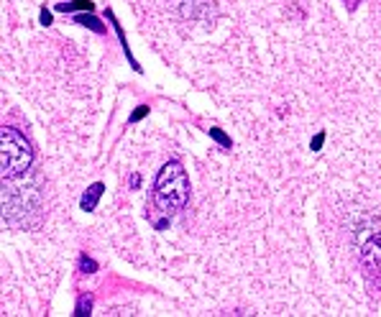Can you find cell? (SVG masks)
Wrapping results in <instances>:
<instances>
[{
  "mask_svg": "<svg viewBox=\"0 0 381 317\" xmlns=\"http://www.w3.org/2000/svg\"><path fill=\"white\" fill-rule=\"evenodd\" d=\"M0 146H3V179L26 177L34 164V149L26 141V136L13 126H3Z\"/></svg>",
  "mask_w": 381,
  "mask_h": 317,
  "instance_id": "3957f363",
  "label": "cell"
},
{
  "mask_svg": "<svg viewBox=\"0 0 381 317\" xmlns=\"http://www.w3.org/2000/svg\"><path fill=\"white\" fill-rule=\"evenodd\" d=\"M102 192H105V187H102L100 182L92 184V187H90L87 192L82 195V200H80L82 210H85V213H92V210L97 208V200H100V197H102Z\"/></svg>",
  "mask_w": 381,
  "mask_h": 317,
  "instance_id": "277c9868",
  "label": "cell"
},
{
  "mask_svg": "<svg viewBox=\"0 0 381 317\" xmlns=\"http://www.w3.org/2000/svg\"><path fill=\"white\" fill-rule=\"evenodd\" d=\"M90 310H92V297H90V294H82V297L77 299V310H75V315L85 317V315H90Z\"/></svg>",
  "mask_w": 381,
  "mask_h": 317,
  "instance_id": "8992f818",
  "label": "cell"
},
{
  "mask_svg": "<svg viewBox=\"0 0 381 317\" xmlns=\"http://www.w3.org/2000/svg\"><path fill=\"white\" fill-rule=\"evenodd\" d=\"M210 136H212V138H215V141H218V143H223L225 149H231V138H228V136H225L223 131H218V128H210Z\"/></svg>",
  "mask_w": 381,
  "mask_h": 317,
  "instance_id": "ba28073f",
  "label": "cell"
},
{
  "mask_svg": "<svg viewBox=\"0 0 381 317\" xmlns=\"http://www.w3.org/2000/svg\"><path fill=\"white\" fill-rule=\"evenodd\" d=\"M80 269L85 271V274H92V271L97 269V263L92 261V258H87V256H82L80 258Z\"/></svg>",
  "mask_w": 381,
  "mask_h": 317,
  "instance_id": "9c48e42d",
  "label": "cell"
},
{
  "mask_svg": "<svg viewBox=\"0 0 381 317\" xmlns=\"http://www.w3.org/2000/svg\"><path fill=\"white\" fill-rule=\"evenodd\" d=\"M190 200V177L179 162H167L154 182V208L162 215L171 217L182 213Z\"/></svg>",
  "mask_w": 381,
  "mask_h": 317,
  "instance_id": "7a4b0ae2",
  "label": "cell"
},
{
  "mask_svg": "<svg viewBox=\"0 0 381 317\" xmlns=\"http://www.w3.org/2000/svg\"><path fill=\"white\" fill-rule=\"evenodd\" d=\"M56 11H61V13H72V11H92V3H90V0H77V3L56 6Z\"/></svg>",
  "mask_w": 381,
  "mask_h": 317,
  "instance_id": "5b68a950",
  "label": "cell"
},
{
  "mask_svg": "<svg viewBox=\"0 0 381 317\" xmlns=\"http://www.w3.org/2000/svg\"><path fill=\"white\" fill-rule=\"evenodd\" d=\"M146 113H149V108H146V105H141V108H138V110H136V113L131 115V123H136V121H141V118H143V115H146Z\"/></svg>",
  "mask_w": 381,
  "mask_h": 317,
  "instance_id": "8fae6325",
  "label": "cell"
},
{
  "mask_svg": "<svg viewBox=\"0 0 381 317\" xmlns=\"http://www.w3.org/2000/svg\"><path fill=\"white\" fill-rule=\"evenodd\" d=\"M75 20L77 23H82V26H87V28H92V31H102V26L97 23V18H92V16H75Z\"/></svg>",
  "mask_w": 381,
  "mask_h": 317,
  "instance_id": "52a82bcc",
  "label": "cell"
},
{
  "mask_svg": "<svg viewBox=\"0 0 381 317\" xmlns=\"http://www.w3.org/2000/svg\"><path fill=\"white\" fill-rule=\"evenodd\" d=\"M322 141H325V133H318V136H315L313 143H310V146H313V151H320Z\"/></svg>",
  "mask_w": 381,
  "mask_h": 317,
  "instance_id": "30bf717a",
  "label": "cell"
},
{
  "mask_svg": "<svg viewBox=\"0 0 381 317\" xmlns=\"http://www.w3.org/2000/svg\"><path fill=\"white\" fill-rule=\"evenodd\" d=\"M343 3H346L348 8H356V6H358V3H361V0H343Z\"/></svg>",
  "mask_w": 381,
  "mask_h": 317,
  "instance_id": "4fadbf2b",
  "label": "cell"
},
{
  "mask_svg": "<svg viewBox=\"0 0 381 317\" xmlns=\"http://www.w3.org/2000/svg\"><path fill=\"white\" fill-rule=\"evenodd\" d=\"M41 23H44V26H49V23H52V16H49L47 11H41Z\"/></svg>",
  "mask_w": 381,
  "mask_h": 317,
  "instance_id": "7c38bea8",
  "label": "cell"
},
{
  "mask_svg": "<svg viewBox=\"0 0 381 317\" xmlns=\"http://www.w3.org/2000/svg\"><path fill=\"white\" fill-rule=\"evenodd\" d=\"M44 195L34 179H3V220L11 228H31L41 217Z\"/></svg>",
  "mask_w": 381,
  "mask_h": 317,
  "instance_id": "6da1fadb",
  "label": "cell"
}]
</instances>
